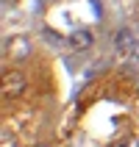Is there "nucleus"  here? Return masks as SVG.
Returning <instances> with one entry per match:
<instances>
[{
  "label": "nucleus",
  "mask_w": 139,
  "mask_h": 147,
  "mask_svg": "<svg viewBox=\"0 0 139 147\" xmlns=\"http://www.w3.org/2000/svg\"><path fill=\"white\" fill-rule=\"evenodd\" d=\"M70 45H73L75 50H86V47H92V33L86 31V28L75 31L73 36H70Z\"/></svg>",
  "instance_id": "3"
},
{
  "label": "nucleus",
  "mask_w": 139,
  "mask_h": 147,
  "mask_svg": "<svg viewBox=\"0 0 139 147\" xmlns=\"http://www.w3.org/2000/svg\"><path fill=\"white\" fill-rule=\"evenodd\" d=\"M0 86H3V94H6V97H20L28 83H25V78L20 75V69H6Z\"/></svg>",
  "instance_id": "1"
},
{
  "label": "nucleus",
  "mask_w": 139,
  "mask_h": 147,
  "mask_svg": "<svg viewBox=\"0 0 139 147\" xmlns=\"http://www.w3.org/2000/svg\"><path fill=\"white\" fill-rule=\"evenodd\" d=\"M28 53H31L28 36H11V39H6V45H3V56H6L8 61H20V58H25Z\"/></svg>",
  "instance_id": "2"
},
{
  "label": "nucleus",
  "mask_w": 139,
  "mask_h": 147,
  "mask_svg": "<svg viewBox=\"0 0 139 147\" xmlns=\"http://www.w3.org/2000/svg\"><path fill=\"white\" fill-rule=\"evenodd\" d=\"M114 45H117V50H131L134 47V33L131 31H120L114 36Z\"/></svg>",
  "instance_id": "4"
},
{
  "label": "nucleus",
  "mask_w": 139,
  "mask_h": 147,
  "mask_svg": "<svg viewBox=\"0 0 139 147\" xmlns=\"http://www.w3.org/2000/svg\"><path fill=\"white\" fill-rule=\"evenodd\" d=\"M36 147H47V144H36Z\"/></svg>",
  "instance_id": "5"
}]
</instances>
